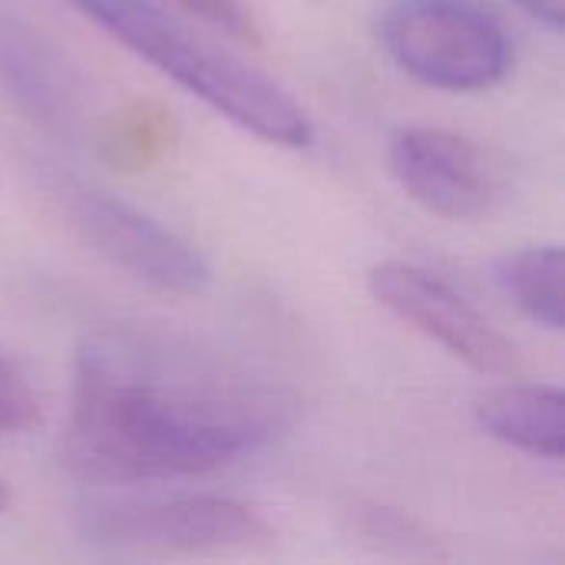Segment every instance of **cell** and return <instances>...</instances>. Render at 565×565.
Returning a JSON list of instances; mask_svg holds the SVG:
<instances>
[{"mask_svg": "<svg viewBox=\"0 0 565 565\" xmlns=\"http://www.w3.org/2000/svg\"><path fill=\"white\" fill-rule=\"evenodd\" d=\"M565 265L563 248L536 245L507 255L497 265V281L503 295L536 324L550 331H563L565 321Z\"/></svg>", "mask_w": 565, "mask_h": 565, "instance_id": "obj_10", "label": "cell"}, {"mask_svg": "<svg viewBox=\"0 0 565 565\" xmlns=\"http://www.w3.org/2000/svg\"><path fill=\"white\" fill-rule=\"evenodd\" d=\"M129 53L156 66L238 129L285 149L315 142L305 106L268 73L195 33L152 0H66Z\"/></svg>", "mask_w": 565, "mask_h": 565, "instance_id": "obj_2", "label": "cell"}, {"mask_svg": "<svg viewBox=\"0 0 565 565\" xmlns=\"http://www.w3.org/2000/svg\"><path fill=\"white\" fill-rule=\"evenodd\" d=\"M7 503H10V493H7V483L0 480V513L7 510Z\"/></svg>", "mask_w": 565, "mask_h": 565, "instance_id": "obj_14", "label": "cell"}, {"mask_svg": "<svg viewBox=\"0 0 565 565\" xmlns=\"http://www.w3.org/2000/svg\"><path fill=\"white\" fill-rule=\"evenodd\" d=\"M288 414L275 387L93 338L76 354L63 450L96 483L189 480L258 454Z\"/></svg>", "mask_w": 565, "mask_h": 565, "instance_id": "obj_1", "label": "cell"}, {"mask_svg": "<svg viewBox=\"0 0 565 565\" xmlns=\"http://www.w3.org/2000/svg\"><path fill=\"white\" fill-rule=\"evenodd\" d=\"M367 288L394 318L437 341L457 361L480 374H513L520 358L507 334H500L463 295L437 275L411 262H381L367 271Z\"/></svg>", "mask_w": 565, "mask_h": 565, "instance_id": "obj_7", "label": "cell"}, {"mask_svg": "<svg viewBox=\"0 0 565 565\" xmlns=\"http://www.w3.org/2000/svg\"><path fill=\"white\" fill-rule=\"evenodd\" d=\"M179 7L192 10L195 17H202L205 23H212L215 30L238 36V40H258V26L252 20V10L245 7V0H175Z\"/></svg>", "mask_w": 565, "mask_h": 565, "instance_id": "obj_12", "label": "cell"}, {"mask_svg": "<svg viewBox=\"0 0 565 565\" xmlns=\"http://www.w3.org/2000/svg\"><path fill=\"white\" fill-rule=\"evenodd\" d=\"M487 437L559 463L565 450V394L553 384H507L477 407Z\"/></svg>", "mask_w": 565, "mask_h": 565, "instance_id": "obj_9", "label": "cell"}, {"mask_svg": "<svg viewBox=\"0 0 565 565\" xmlns=\"http://www.w3.org/2000/svg\"><path fill=\"white\" fill-rule=\"evenodd\" d=\"M73 232L113 268L166 298L202 295L212 281L202 252L139 205L79 179L50 185Z\"/></svg>", "mask_w": 565, "mask_h": 565, "instance_id": "obj_4", "label": "cell"}, {"mask_svg": "<svg viewBox=\"0 0 565 565\" xmlns=\"http://www.w3.org/2000/svg\"><path fill=\"white\" fill-rule=\"evenodd\" d=\"M0 93L30 119L46 126L70 122L79 86L70 63L23 20L0 10Z\"/></svg>", "mask_w": 565, "mask_h": 565, "instance_id": "obj_8", "label": "cell"}, {"mask_svg": "<svg viewBox=\"0 0 565 565\" xmlns=\"http://www.w3.org/2000/svg\"><path fill=\"white\" fill-rule=\"evenodd\" d=\"M381 40L404 73L444 93L490 89L513 63L507 30L473 0H397Z\"/></svg>", "mask_w": 565, "mask_h": 565, "instance_id": "obj_3", "label": "cell"}, {"mask_svg": "<svg viewBox=\"0 0 565 565\" xmlns=\"http://www.w3.org/2000/svg\"><path fill=\"white\" fill-rule=\"evenodd\" d=\"M523 13H530L533 20L546 23L550 30H563L565 0H516Z\"/></svg>", "mask_w": 565, "mask_h": 565, "instance_id": "obj_13", "label": "cell"}, {"mask_svg": "<svg viewBox=\"0 0 565 565\" xmlns=\"http://www.w3.org/2000/svg\"><path fill=\"white\" fill-rule=\"evenodd\" d=\"M397 185L430 215L477 222L507 202V175L487 149L450 129L411 126L387 149Z\"/></svg>", "mask_w": 565, "mask_h": 565, "instance_id": "obj_6", "label": "cell"}, {"mask_svg": "<svg viewBox=\"0 0 565 565\" xmlns=\"http://www.w3.org/2000/svg\"><path fill=\"white\" fill-rule=\"evenodd\" d=\"M86 543L142 556L248 553L275 543L271 523L225 497H175L156 503H116L83 513Z\"/></svg>", "mask_w": 565, "mask_h": 565, "instance_id": "obj_5", "label": "cell"}, {"mask_svg": "<svg viewBox=\"0 0 565 565\" xmlns=\"http://www.w3.org/2000/svg\"><path fill=\"white\" fill-rule=\"evenodd\" d=\"M40 420V401L26 377L0 358V434H20L30 430Z\"/></svg>", "mask_w": 565, "mask_h": 565, "instance_id": "obj_11", "label": "cell"}]
</instances>
